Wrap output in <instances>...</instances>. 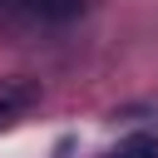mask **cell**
<instances>
[{
	"instance_id": "cell-4",
	"label": "cell",
	"mask_w": 158,
	"mask_h": 158,
	"mask_svg": "<svg viewBox=\"0 0 158 158\" xmlns=\"http://www.w3.org/2000/svg\"><path fill=\"white\" fill-rule=\"evenodd\" d=\"M0 5H25V0H0Z\"/></svg>"
},
{
	"instance_id": "cell-3",
	"label": "cell",
	"mask_w": 158,
	"mask_h": 158,
	"mask_svg": "<svg viewBox=\"0 0 158 158\" xmlns=\"http://www.w3.org/2000/svg\"><path fill=\"white\" fill-rule=\"evenodd\" d=\"M114 158H158V138H148V133L123 138V143L114 148Z\"/></svg>"
},
{
	"instance_id": "cell-1",
	"label": "cell",
	"mask_w": 158,
	"mask_h": 158,
	"mask_svg": "<svg viewBox=\"0 0 158 158\" xmlns=\"http://www.w3.org/2000/svg\"><path fill=\"white\" fill-rule=\"evenodd\" d=\"M35 104H40V79H30V74H5L0 79V128H15Z\"/></svg>"
},
{
	"instance_id": "cell-2",
	"label": "cell",
	"mask_w": 158,
	"mask_h": 158,
	"mask_svg": "<svg viewBox=\"0 0 158 158\" xmlns=\"http://www.w3.org/2000/svg\"><path fill=\"white\" fill-rule=\"evenodd\" d=\"M35 15H44V20H74L79 10H84V0H25Z\"/></svg>"
}]
</instances>
